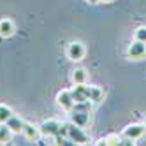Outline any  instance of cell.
Returning <instances> with one entry per match:
<instances>
[{
	"label": "cell",
	"mask_w": 146,
	"mask_h": 146,
	"mask_svg": "<svg viewBox=\"0 0 146 146\" xmlns=\"http://www.w3.org/2000/svg\"><path fill=\"white\" fill-rule=\"evenodd\" d=\"M67 127V137L72 141V143H78V144H86L88 143V135L85 134V130H83V127H79V125L76 123H65Z\"/></svg>",
	"instance_id": "6da1fadb"
},
{
	"label": "cell",
	"mask_w": 146,
	"mask_h": 146,
	"mask_svg": "<svg viewBox=\"0 0 146 146\" xmlns=\"http://www.w3.org/2000/svg\"><path fill=\"white\" fill-rule=\"evenodd\" d=\"M60 129H62V123L56 121V120H46L39 125V130L42 135H46V137H55V135L58 134L60 135Z\"/></svg>",
	"instance_id": "7a4b0ae2"
},
{
	"label": "cell",
	"mask_w": 146,
	"mask_h": 146,
	"mask_svg": "<svg viewBox=\"0 0 146 146\" xmlns=\"http://www.w3.org/2000/svg\"><path fill=\"white\" fill-rule=\"evenodd\" d=\"M127 56L130 60H141L143 56H146V42H141V40L134 39V42L127 49Z\"/></svg>",
	"instance_id": "3957f363"
},
{
	"label": "cell",
	"mask_w": 146,
	"mask_h": 146,
	"mask_svg": "<svg viewBox=\"0 0 146 146\" xmlns=\"http://www.w3.org/2000/svg\"><path fill=\"white\" fill-rule=\"evenodd\" d=\"M144 132H146V125L144 123H132V125H129V127H125L123 137H129L132 141H137V139H141L143 135H144Z\"/></svg>",
	"instance_id": "277c9868"
},
{
	"label": "cell",
	"mask_w": 146,
	"mask_h": 146,
	"mask_svg": "<svg viewBox=\"0 0 146 146\" xmlns=\"http://www.w3.org/2000/svg\"><path fill=\"white\" fill-rule=\"evenodd\" d=\"M85 53H86L85 46H83L81 42H78V40H74V42H70V44L67 46V56H69L72 62H79V60H83Z\"/></svg>",
	"instance_id": "5b68a950"
},
{
	"label": "cell",
	"mask_w": 146,
	"mask_h": 146,
	"mask_svg": "<svg viewBox=\"0 0 146 146\" xmlns=\"http://www.w3.org/2000/svg\"><path fill=\"white\" fill-rule=\"evenodd\" d=\"M56 102H58V106H62L67 111H72V108H74V104H76V100L72 99L70 90H62L56 95Z\"/></svg>",
	"instance_id": "8992f818"
},
{
	"label": "cell",
	"mask_w": 146,
	"mask_h": 146,
	"mask_svg": "<svg viewBox=\"0 0 146 146\" xmlns=\"http://www.w3.org/2000/svg\"><path fill=\"white\" fill-rule=\"evenodd\" d=\"M70 121L79 125V127H88L90 125V111H74L72 109L70 113Z\"/></svg>",
	"instance_id": "52a82bcc"
},
{
	"label": "cell",
	"mask_w": 146,
	"mask_h": 146,
	"mask_svg": "<svg viewBox=\"0 0 146 146\" xmlns=\"http://www.w3.org/2000/svg\"><path fill=\"white\" fill-rule=\"evenodd\" d=\"M70 93H72V99H74L76 102L90 100L88 99V86H86V83H85V85H76L74 88L70 90Z\"/></svg>",
	"instance_id": "ba28073f"
},
{
	"label": "cell",
	"mask_w": 146,
	"mask_h": 146,
	"mask_svg": "<svg viewBox=\"0 0 146 146\" xmlns=\"http://www.w3.org/2000/svg\"><path fill=\"white\" fill-rule=\"evenodd\" d=\"M5 125H7V127L13 130V134H19V132H23L25 121H23L21 118H19V116H16V114H13V116L5 121Z\"/></svg>",
	"instance_id": "9c48e42d"
},
{
	"label": "cell",
	"mask_w": 146,
	"mask_h": 146,
	"mask_svg": "<svg viewBox=\"0 0 146 146\" xmlns=\"http://www.w3.org/2000/svg\"><path fill=\"white\" fill-rule=\"evenodd\" d=\"M21 134L25 135L28 141H37L39 135H40V130H39V127H35V125L25 121V127H23V132H21Z\"/></svg>",
	"instance_id": "30bf717a"
},
{
	"label": "cell",
	"mask_w": 146,
	"mask_h": 146,
	"mask_svg": "<svg viewBox=\"0 0 146 146\" xmlns=\"http://www.w3.org/2000/svg\"><path fill=\"white\" fill-rule=\"evenodd\" d=\"M14 30H16V27L13 23V19L5 18V19L0 21V37H11L14 34Z\"/></svg>",
	"instance_id": "8fae6325"
},
{
	"label": "cell",
	"mask_w": 146,
	"mask_h": 146,
	"mask_svg": "<svg viewBox=\"0 0 146 146\" xmlns=\"http://www.w3.org/2000/svg\"><path fill=\"white\" fill-rule=\"evenodd\" d=\"M88 99L92 102H100L104 99V90L100 86H88Z\"/></svg>",
	"instance_id": "7c38bea8"
},
{
	"label": "cell",
	"mask_w": 146,
	"mask_h": 146,
	"mask_svg": "<svg viewBox=\"0 0 146 146\" xmlns=\"http://www.w3.org/2000/svg\"><path fill=\"white\" fill-rule=\"evenodd\" d=\"M86 70L85 69H74L72 70V81H74V85H85L86 83Z\"/></svg>",
	"instance_id": "4fadbf2b"
},
{
	"label": "cell",
	"mask_w": 146,
	"mask_h": 146,
	"mask_svg": "<svg viewBox=\"0 0 146 146\" xmlns=\"http://www.w3.org/2000/svg\"><path fill=\"white\" fill-rule=\"evenodd\" d=\"M13 137V130L5 123H0V144H7Z\"/></svg>",
	"instance_id": "5bb4252c"
},
{
	"label": "cell",
	"mask_w": 146,
	"mask_h": 146,
	"mask_svg": "<svg viewBox=\"0 0 146 146\" xmlns=\"http://www.w3.org/2000/svg\"><path fill=\"white\" fill-rule=\"evenodd\" d=\"M120 141H121V137L118 134H109V135H106L104 139H100L97 144H108V146H116V144H120Z\"/></svg>",
	"instance_id": "9a60e30c"
},
{
	"label": "cell",
	"mask_w": 146,
	"mask_h": 146,
	"mask_svg": "<svg viewBox=\"0 0 146 146\" xmlns=\"http://www.w3.org/2000/svg\"><path fill=\"white\" fill-rule=\"evenodd\" d=\"M11 116H13V109L5 104H0V123H5Z\"/></svg>",
	"instance_id": "2e32d148"
},
{
	"label": "cell",
	"mask_w": 146,
	"mask_h": 146,
	"mask_svg": "<svg viewBox=\"0 0 146 146\" xmlns=\"http://www.w3.org/2000/svg\"><path fill=\"white\" fill-rule=\"evenodd\" d=\"M134 37L137 40H141V42H146V27H139L137 30H135Z\"/></svg>",
	"instance_id": "e0dca14e"
},
{
	"label": "cell",
	"mask_w": 146,
	"mask_h": 146,
	"mask_svg": "<svg viewBox=\"0 0 146 146\" xmlns=\"http://www.w3.org/2000/svg\"><path fill=\"white\" fill-rule=\"evenodd\" d=\"M86 2H90V4H97V2H100V0H86Z\"/></svg>",
	"instance_id": "ac0fdd59"
},
{
	"label": "cell",
	"mask_w": 146,
	"mask_h": 146,
	"mask_svg": "<svg viewBox=\"0 0 146 146\" xmlns=\"http://www.w3.org/2000/svg\"><path fill=\"white\" fill-rule=\"evenodd\" d=\"M100 2H113V0H100Z\"/></svg>",
	"instance_id": "d6986e66"
},
{
	"label": "cell",
	"mask_w": 146,
	"mask_h": 146,
	"mask_svg": "<svg viewBox=\"0 0 146 146\" xmlns=\"http://www.w3.org/2000/svg\"><path fill=\"white\" fill-rule=\"evenodd\" d=\"M144 125H146V120H144Z\"/></svg>",
	"instance_id": "ffe728a7"
}]
</instances>
